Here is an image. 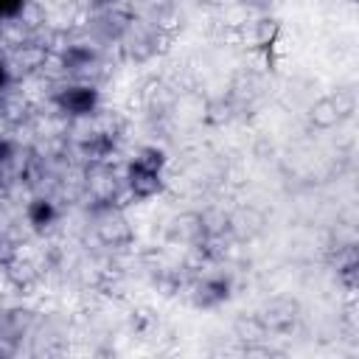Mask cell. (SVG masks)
<instances>
[{"instance_id":"5b68a950","label":"cell","mask_w":359,"mask_h":359,"mask_svg":"<svg viewBox=\"0 0 359 359\" xmlns=\"http://www.w3.org/2000/svg\"><path fill=\"white\" fill-rule=\"evenodd\" d=\"M93 59V50H87V48H81V45H73V48H67V53H65V65L67 67H81V65H87Z\"/></svg>"},{"instance_id":"52a82bcc","label":"cell","mask_w":359,"mask_h":359,"mask_svg":"<svg viewBox=\"0 0 359 359\" xmlns=\"http://www.w3.org/2000/svg\"><path fill=\"white\" fill-rule=\"evenodd\" d=\"M14 157V143L11 140H0V163H8Z\"/></svg>"},{"instance_id":"ba28073f","label":"cell","mask_w":359,"mask_h":359,"mask_svg":"<svg viewBox=\"0 0 359 359\" xmlns=\"http://www.w3.org/2000/svg\"><path fill=\"white\" fill-rule=\"evenodd\" d=\"M8 81H11V73H8V67H6V62H0V93L8 87Z\"/></svg>"},{"instance_id":"3957f363","label":"cell","mask_w":359,"mask_h":359,"mask_svg":"<svg viewBox=\"0 0 359 359\" xmlns=\"http://www.w3.org/2000/svg\"><path fill=\"white\" fill-rule=\"evenodd\" d=\"M53 219H56V208H53V202L50 199H34L31 205H28V222L34 224V227H48V224H53Z\"/></svg>"},{"instance_id":"8992f818","label":"cell","mask_w":359,"mask_h":359,"mask_svg":"<svg viewBox=\"0 0 359 359\" xmlns=\"http://www.w3.org/2000/svg\"><path fill=\"white\" fill-rule=\"evenodd\" d=\"M25 6H28V0H0V22L20 17Z\"/></svg>"},{"instance_id":"277c9868","label":"cell","mask_w":359,"mask_h":359,"mask_svg":"<svg viewBox=\"0 0 359 359\" xmlns=\"http://www.w3.org/2000/svg\"><path fill=\"white\" fill-rule=\"evenodd\" d=\"M202 297H199V303L202 306H210V303H222V300H227V280H210V283H205L202 289Z\"/></svg>"},{"instance_id":"6da1fadb","label":"cell","mask_w":359,"mask_h":359,"mask_svg":"<svg viewBox=\"0 0 359 359\" xmlns=\"http://www.w3.org/2000/svg\"><path fill=\"white\" fill-rule=\"evenodd\" d=\"M163 165H165V157L163 151L157 149H146L140 151L129 168H126V180H129V188L135 196H154L160 188H163Z\"/></svg>"},{"instance_id":"7a4b0ae2","label":"cell","mask_w":359,"mask_h":359,"mask_svg":"<svg viewBox=\"0 0 359 359\" xmlns=\"http://www.w3.org/2000/svg\"><path fill=\"white\" fill-rule=\"evenodd\" d=\"M53 104L59 112L70 115V118H87L98 109L101 104V93L90 84H67V87H59L56 95H53Z\"/></svg>"}]
</instances>
